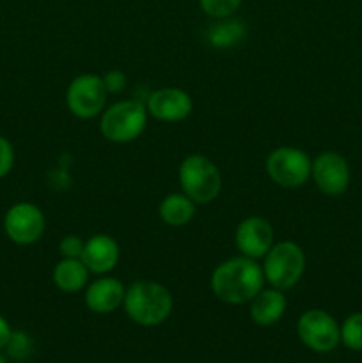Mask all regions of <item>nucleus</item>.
I'll list each match as a JSON object with an SVG mask.
<instances>
[{"instance_id":"f3484780","label":"nucleus","mask_w":362,"mask_h":363,"mask_svg":"<svg viewBox=\"0 0 362 363\" xmlns=\"http://www.w3.org/2000/svg\"><path fill=\"white\" fill-rule=\"evenodd\" d=\"M247 35V27L238 18H220L219 21L209 25L206 38L208 43L215 48H231L240 45Z\"/></svg>"},{"instance_id":"423d86ee","label":"nucleus","mask_w":362,"mask_h":363,"mask_svg":"<svg viewBox=\"0 0 362 363\" xmlns=\"http://www.w3.org/2000/svg\"><path fill=\"white\" fill-rule=\"evenodd\" d=\"M312 162L302 149L277 147L266 158V172L283 188H298L311 177Z\"/></svg>"},{"instance_id":"b1692460","label":"nucleus","mask_w":362,"mask_h":363,"mask_svg":"<svg viewBox=\"0 0 362 363\" xmlns=\"http://www.w3.org/2000/svg\"><path fill=\"white\" fill-rule=\"evenodd\" d=\"M103 78V84H105V89L109 94H117V92L123 91L126 87V77H124L123 71H109Z\"/></svg>"},{"instance_id":"9b49d317","label":"nucleus","mask_w":362,"mask_h":363,"mask_svg":"<svg viewBox=\"0 0 362 363\" xmlns=\"http://www.w3.org/2000/svg\"><path fill=\"white\" fill-rule=\"evenodd\" d=\"M146 108L149 116L162 123H180L190 116L194 101L188 92L176 87H165L149 94Z\"/></svg>"},{"instance_id":"aec40b11","label":"nucleus","mask_w":362,"mask_h":363,"mask_svg":"<svg viewBox=\"0 0 362 363\" xmlns=\"http://www.w3.org/2000/svg\"><path fill=\"white\" fill-rule=\"evenodd\" d=\"M199 4L208 16L220 20V18L233 16L241 6V0H199Z\"/></svg>"},{"instance_id":"0eeeda50","label":"nucleus","mask_w":362,"mask_h":363,"mask_svg":"<svg viewBox=\"0 0 362 363\" xmlns=\"http://www.w3.org/2000/svg\"><path fill=\"white\" fill-rule=\"evenodd\" d=\"M302 344L316 353H330L341 342V328L325 311L312 308L304 312L297 325Z\"/></svg>"},{"instance_id":"7ed1b4c3","label":"nucleus","mask_w":362,"mask_h":363,"mask_svg":"<svg viewBox=\"0 0 362 363\" xmlns=\"http://www.w3.org/2000/svg\"><path fill=\"white\" fill-rule=\"evenodd\" d=\"M180 184L195 204H208L222 190V176L215 163L202 155H192L180 165Z\"/></svg>"},{"instance_id":"4468645a","label":"nucleus","mask_w":362,"mask_h":363,"mask_svg":"<svg viewBox=\"0 0 362 363\" xmlns=\"http://www.w3.org/2000/svg\"><path fill=\"white\" fill-rule=\"evenodd\" d=\"M124 294L126 289L119 280L102 277L85 291V305L94 314H110L123 305Z\"/></svg>"},{"instance_id":"412c9836","label":"nucleus","mask_w":362,"mask_h":363,"mask_svg":"<svg viewBox=\"0 0 362 363\" xmlns=\"http://www.w3.org/2000/svg\"><path fill=\"white\" fill-rule=\"evenodd\" d=\"M6 351L13 360H27L32 353V339L25 332H13Z\"/></svg>"},{"instance_id":"a878e982","label":"nucleus","mask_w":362,"mask_h":363,"mask_svg":"<svg viewBox=\"0 0 362 363\" xmlns=\"http://www.w3.org/2000/svg\"><path fill=\"white\" fill-rule=\"evenodd\" d=\"M0 363H7V362H6V358H4V357H0Z\"/></svg>"},{"instance_id":"6e6552de","label":"nucleus","mask_w":362,"mask_h":363,"mask_svg":"<svg viewBox=\"0 0 362 363\" xmlns=\"http://www.w3.org/2000/svg\"><path fill=\"white\" fill-rule=\"evenodd\" d=\"M106 96L109 92L103 84V78L87 73L71 82L66 92V103L73 116L80 119H92L105 108Z\"/></svg>"},{"instance_id":"a211bd4d","label":"nucleus","mask_w":362,"mask_h":363,"mask_svg":"<svg viewBox=\"0 0 362 363\" xmlns=\"http://www.w3.org/2000/svg\"><path fill=\"white\" fill-rule=\"evenodd\" d=\"M158 213L160 218H162L163 223H167V225L183 227L194 218L195 202L185 194H170L162 201Z\"/></svg>"},{"instance_id":"f03ea898","label":"nucleus","mask_w":362,"mask_h":363,"mask_svg":"<svg viewBox=\"0 0 362 363\" xmlns=\"http://www.w3.org/2000/svg\"><path fill=\"white\" fill-rule=\"evenodd\" d=\"M124 311L128 318L141 326H158L172 312V296L162 284L138 280L126 289Z\"/></svg>"},{"instance_id":"ddd939ff","label":"nucleus","mask_w":362,"mask_h":363,"mask_svg":"<svg viewBox=\"0 0 362 363\" xmlns=\"http://www.w3.org/2000/svg\"><path fill=\"white\" fill-rule=\"evenodd\" d=\"M82 262L87 266L89 273L105 275L112 272L119 261V245L112 236L106 234H96L91 236L84 245L82 252Z\"/></svg>"},{"instance_id":"f257e3e1","label":"nucleus","mask_w":362,"mask_h":363,"mask_svg":"<svg viewBox=\"0 0 362 363\" xmlns=\"http://www.w3.org/2000/svg\"><path fill=\"white\" fill-rule=\"evenodd\" d=\"M265 286L261 266L251 257H233L220 262L212 275V291L227 305L248 303Z\"/></svg>"},{"instance_id":"1a4fd4ad","label":"nucleus","mask_w":362,"mask_h":363,"mask_svg":"<svg viewBox=\"0 0 362 363\" xmlns=\"http://www.w3.org/2000/svg\"><path fill=\"white\" fill-rule=\"evenodd\" d=\"M4 229L13 243L32 245L45 233V215L38 206L31 202H20L6 213Z\"/></svg>"},{"instance_id":"39448f33","label":"nucleus","mask_w":362,"mask_h":363,"mask_svg":"<svg viewBox=\"0 0 362 363\" xmlns=\"http://www.w3.org/2000/svg\"><path fill=\"white\" fill-rule=\"evenodd\" d=\"M305 272V254L293 241L273 245L265 255L263 273L265 280L279 291L291 289Z\"/></svg>"},{"instance_id":"f8f14e48","label":"nucleus","mask_w":362,"mask_h":363,"mask_svg":"<svg viewBox=\"0 0 362 363\" xmlns=\"http://www.w3.org/2000/svg\"><path fill=\"white\" fill-rule=\"evenodd\" d=\"M236 247L245 257H265L273 247V229L261 216H248L236 229Z\"/></svg>"},{"instance_id":"2eb2a0df","label":"nucleus","mask_w":362,"mask_h":363,"mask_svg":"<svg viewBox=\"0 0 362 363\" xmlns=\"http://www.w3.org/2000/svg\"><path fill=\"white\" fill-rule=\"evenodd\" d=\"M287 307L286 296L279 289H261L251 300V319L259 326H272L280 321Z\"/></svg>"},{"instance_id":"4be33fe9","label":"nucleus","mask_w":362,"mask_h":363,"mask_svg":"<svg viewBox=\"0 0 362 363\" xmlns=\"http://www.w3.org/2000/svg\"><path fill=\"white\" fill-rule=\"evenodd\" d=\"M84 245L85 241H82L78 236H66L62 238V241H60L59 252L62 257L80 259L82 252H84Z\"/></svg>"},{"instance_id":"393cba45","label":"nucleus","mask_w":362,"mask_h":363,"mask_svg":"<svg viewBox=\"0 0 362 363\" xmlns=\"http://www.w3.org/2000/svg\"><path fill=\"white\" fill-rule=\"evenodd\" d=\"M11 326H9V323L6 321V319L2 318V315H0V351L2 350H6V346H7V342H9V337H11Z\"/></svg>"},{"instance_id":"dca6fc26","label":"nucleus","mask_w":362,"mask_h":363,"mask_svg":"<svg viewBox=\"0 0 362 363\" xmlns=\"http://www.w3.org/2000/svg\"><path fill=\"white\" fill-rule=\"evenodd\" d=\"M89 269L82 259L64 257L53 268V284L62 293H78L87 284Z\"/></svg>"},{"instance_id":"20e7f679","label":"nucleus","mask_w":362,"mask_h":363,"mask_svg":"<svg viewBox=\"0 0 362 363\" xmlns=\"http://www.w3.org/2000/svg\"><path fill=\"white\" fill-rule=\"evenodd\" d=\"M148 116V108L141 101L124 99V101L114 103L103 112L99 128L106 140L116 142V144H128L144 133Z\"/></svg>"},{"instance_id":"6ab92c4d","label":"nucleus","mask_w":362,"mask_h":363,"mask_svg":"<svg viewBox=\"0 0 362 363\" xmlns=\"http://www.w3.org/2000/svg\"><path fill=\"white\" fill-rule=\"evenodd\" d=\"M341 342L348 350L361 351L362 350V312L351 314L341 326Z\"/></svg>"},{"instance_id":"5701e85b","label":"nucleus","mask_w":362,"mask_h":363,"mask_svg":"<svg viewBox=\"0 0 362 363\" xmlns=\"http://www.w3.org/2000/svg\"><path fill=\"white\" fill-rule=\"evenodd\" d=\"M14 165L13 145L0 135V177H6Z\"/></svg>"},{"instance_id":"9d476101","label":"nucleus","mask_w":362,"mask_h":363,"mask_svg":"<svg viewBox=\"0 0 362 363\" xmlns=\"http://www.w3.org/2000/svg\"><path fill=\"white\" fill-rule=\"evenodd\" d=\"M311 176L323 194L337 197L344 194L350 184V167L337 152H322L312 162Z\"/></svg>"}]
</instances>
